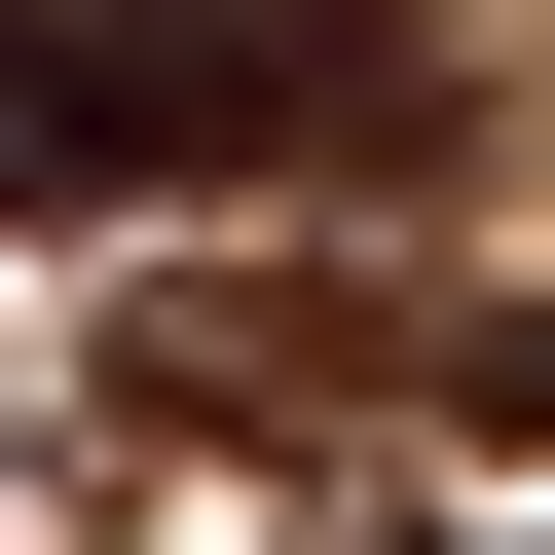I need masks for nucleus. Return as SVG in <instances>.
<instances>
[{
	"mask_svg": "<svg viewBox=\"0 0 555 555\" xmlns=\"http://www.w3.org/2000/svg\"><path fill=\"white\" fill-rule=\"evenodd\" d=\"M444 38L408 0H0V222H149V185H334L408 149Z\"/></svg>",
	"mask_w": 555,
	"mask_h": 555,
	"instance_id": "f257e3e1",
	"label": "nucleus"
}]
</instances>
